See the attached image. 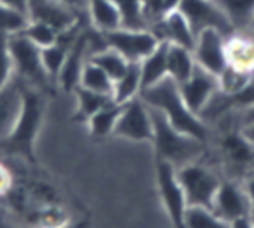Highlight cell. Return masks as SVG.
I'll return each mask as SVG.
<instances>
[{
    "instance_id": "26",
    "label": "cell",
    "mask_w": 254,
    "mask_h": 228,
    "mask_svg": "<svg viewBox=\"0 0 254 228\" xmlns=\"http://www.w3.org/2000/svg\"><path fill=\"white\" fill-rule=\"evenodd\" d=\"M119 9L122 28H148V23L143 14V2L141 0H113Z\"/></svg>"
},
{
    "instance_id": "21",
    "label": "cell",
    "mask_w": 254,
    "mask_h": 228,
    "mask_svg": "<svg viewBox=\"0 0 254 228\" xmlns=\"http://www.w3.org/2000/svg\"><path fill=\"white\" fill-rule=\"evenodd\" d=\"M232 26L237 30H247L254 18V0H214Z\"/></svg>"
},
{
    "instance_id": "10",
    "label": "cell",
    "mask_w": 254,
    "mask_h": 228,
    "mask_svg": "<svg viewBox=\"0 0 254 228\" xmlns=\"http://www.w3.org/2000/svg\"><path fill=\"white\" fill-rule=\"evenodd\" d=\"M157 181H159V192L162 204L166 207L167 214L173 220L174 225L183 227L185 211L188 207L187 197H185L183 186L178 178V169L171 162L159 158L157 164Z\"/></svg>"
},
{
    "instance_id": "33",
    "label": "cell",
    "mask_w": 254,
    "mask_h": 228,
    "mask_svg": "<svg viewBox=\"0 0 254 228\" xmlns=\"http://www.w3.org/2000/svg\"><path fill=\"white\" fill-rule=\"evenodd\" d=\"M12 186V174L4 164H0V195H4Z\"/></svg>"
},
{
    "instance_id": "16",
    "label": "cell",
    "mask_w": 254,
    "mask_h": 228,
    "mask_svg": "<svg viewBox=\"0 0 254 228\" xmlns=\"http://www.w3.org/2000/svg\"><path fill=\"white\" fill-rule=\"evenodd\" d=\"M23 103V87L12 78L0 89V138H7L14 129Z\"/></svg>"
},
{
    "instance_id": "28",
    "label": "cell",
    "mask_w": 254,
    "mask_h": 228,
    "mask_svg": "<svg viewBox=\"0 0 254 228\" xmlns=\"http://www.w3.org/2000/svg\"><path fill=\"white\" fill-rule=\"evenodd\" d=\"M28 25V16L21 11L9 7L0 2V35L11 37L21 33Z\"/></svg>"
},
{
    "instance_id": "14",
    "label": "cell",
    "mask_w": 254,
    "mask_h": 228,
    "mask_svg": "<svg viewBox=\"0 0 254 228\" xmlns=\"http://www.w3.org/2000/svg\"><path fill=\"white\" fill-rule=\"evenodd\" d=\"M150 30L159 37L160 42L173 44V46H181V47H187V49L193 51L197 33L193 32L190 23L187 21V18H185L180 11L171 12L169 16H166V18L160 19L159 23H155Z\"/></svg>"
},
{
    "instance_id": "24",
    "label": "cell",
    "mask_w": 254,
    "mask_h": 228,
    "mask_svg": "<svg viewBox=\"0 0 254 228\" xmlns=\"http://www.w3.org/2000/svg\"><path fill=\"white\" fill-rule=\"evenodd\" d=\"M80 87H85L89 91L101 92V94H110L112 96L113 89V80L106 75V72L103 68H99L92 61H85L84 68L80 74Z\"/></svg>"
},
{
    "instance_id": "31",
    "label": "cell",
    "mask_w": 254,
    "mask_h": 228,
    "mask_svg": "<svg viewBox=\"0 0 254 228\" xmlns=\"http://www.w3.org/2000/svg\"><path fill=\"white\" fill-rule=\"evenodd\" d=\"M228 158L235 164H249L254 157V147L242 136H228L223 143Z\"/></svg>"
},
{
    "instance_id": "36",
    "label": "cell",
    "mask_w": 254,
    "mask_h": 228,
    "mask_svg": "<svg viewBox=\"0 0 254 228\" xmlns=\"http://www.w3.org/2000/svg\"><path fill=\"white\" fill-rule=\"evenodd\" d=\"M2 4L9 5V7L16 9V11H21L26 14V9H28V0H0Z\"/></svg>"
},
{
    "instance_id": "19",
    "label": "cell",
    "mask_w": 254,
    "mask_h": 228,
    "mask_svg": "<svg viewBox=\"0 0 254 228\" xmlns=\"http://www.w3.org/2000/svg\"><path fill=\"white\" fill-rule=\"evenodd\" d=\"M141 70V91L167 77V44L160 42L153 53H150L143 61H139Z\"/></svg>"
},
{
    "instance_id": "39",
    "label": "cell",
    "mask_w": 254,
    "mask_h": 228,
    "mask_svg": "<svg viewBox=\"0 0 254 228\" xmlns=\"http://www.w3.org/2000/svg\"><path fill=\"white\" fill-rule=\"evenodd\" d=\"M249 28H251V30H254V18H253V21H251V25H249Z\"/></svg>"
},
{
    "instance_id": "18",
    "label": "cell",
    "mask_w": 254,
    "mask_h": 228,
    "mask_svg": "<svg viewBox=\"0 0 254 228\" xmlns=\"http://www.w3.org/2000/svg\"><path fill=\"white\" fill-rule=\"evenodd\" d=\"M87 7L92 26L101 35L122 26L119 9L113 0H87Z\"/></svg>"
},
{
    "instance_id": "17",
    "label": "cell",
    "mask_w": 254,
    "mask_h": 228,
    "mask_svg": "<svg viewBox=\"0 0 254 228\" xmlns=\"http://www.w3.org/2000/svg\"><path fill=\"white\" fill-rule=\"evenodd\" d=\"M195 67H197V61H195L193 51L167 44V77L173 78L176 84H181L193 74Z\"/></svg>"
},
{
    "instance_id": "6",
    "label": "cell",
    "mask_w": 254,
    "mask_h": 228,
    "mask_svg": "<svg viewBox=\"0 0 254 228\" xmlns=\"http://www.w3.org/2000/svg\"><path fill=\"white\" fill-rule=\"evenodd\" d=\"M178 178L183 186L188 206L212 207L216 192L221 185L214 172L200 164L188 162V164L178 167Z\"/></svg>"
},
{
    "instance_id": "29",
    "label": "cell",
    "mask_w": 254,
    "mask_h": 228,
    "mask_svg": "<svg viewBox=\"0 0 254 228\" xmlns=\"http://www.w3.org/2000/svg\"><path fill=\"white\" fill-rule=\"evenodd\" d=\"M21 33L28 40H32L37 47H40V49L56 44L61 35V33H58L53 26L46 25V23H40V21H30V19H28L26 28L23 30Z\"/></svg>"
},
{
    "instance_id": "9",
    "label": "cell",
    "mask_w": 254,
    "mask_h": 228,
    "mask_svg": "<svg viewBox=\"0 0 254 228\" xmlns=\"http://www.w3.org/2000/svg\"><path fill=\"white\" fill-rule=\"evenodd\" d=\"M212 211L225 221L226 225H253L251 218V202L244 186L225 181L216 192Z\"/></svg>"
},
{
    "instance_id": "2",
    "label": "cell",
    "mask_w": 254,
    "mask_h": 228,
    "mask_svg": "<svg viewBox=\"0 0 254 228\" xmlns=\"http://www.w3.org/2000/svg\"><path fill=\"white\" fill-rule=\"evenodd\" d=\"M152 119H153V145L159 158L167 160L174 167L193 162L202 152V143L204 141L197 140L193 136L178 131L159 110L152 108Z\"/></svg>"
},
{
    "instance_id": "3",
    "label": "cell",
    "mask_w": 254,
    "mask_h": 228,
    "mask_svg": "<svg viewBox=\"0 0 254 228\" xmlns=\"http://www.w3.org/2000/svg\"><path fill=\"white\" fill-rule=\"evenodd\" d=\"M44 117V101L42 96L35 89L23 87V103L19 110V117L16 120L14 129L11 131L5 140L9 141L14 150L19 153L32 157L33 155V143H35L37 133L40 129Z\"/></svg>"
},
{
    "instance_id": "25",
    "label": "cell",
    "mask_w": 254,
    "mask_h": 228,
    "mask_svg": "<svg viewBox=\"0 0 254 228\" xmlns=\"http://www.w3.org/2000/svg\"><path fill=\"white\" fill-rule=\"evenodd\" d=\"M75 94H77V117L82 120H89L99 108L113 101L110 94L89 91V89L80 87V85L75 89Z\"/></svg>"
},
{
    "instance_id": "27",
    "label": "cell",
    "mask_w": 254,
    "mask_h": 228,
    "mask_svg": "<svg viewBox=\"0 0 254 228\" xmlns=\"http://www.w3.org/2000/svg\"><path fill=\"white\" fill-rule=\"evenodd\" d=\"M183 227L190 228H211V227H228L218 214L212 211V207L204 206H188L185 211Z\"/></svg>"
},
{
    "instance_id": "35",
    "label": "cell",
    "mask_w": 254,
    "mask_h": 228,
    "mask_svg": "<svg viewBox=\"0 0 254 228\" xmlns=\"http://www.w3.org/2000/svg\"><path fill=\"white\" fill-rule=\"evenodd\" d=\"M240 134H242V136L246 138V140L249 141V143L254 147V119L246 120V124H244V127H242V131H240Z\"/></svg>"
},
{
    "instance_id": "22",
    "label": "cell",
    "mask_w": 254,
    "mask_h": 228,
    "mask_svg": "<svg viewBox=\"0 0 254 228\" xmlns=\"http://www.w3.org/2000/svg\"><path fill=\"white\" fill-rule=\"evenodd\" d=\"M120 110H122V105L120 103H108L103 108H99L91 119L87 120L89 131L94 138H105L108 134H112L115 131L117 120H119Z\"/></svg>"
},
{
    "instance_id": "15",
    "label": "cell",
    "mask_w": 254,
    "mask_h": 228,
    "mask_svg": "<svg viewBox=\"0 0 254 228\" xmlns=\"http://www.w3.org/2000/svg\"><path fill=\"white\" fill-rule=\"evenodd\" d=\"M85 54H87V39L84 35H77V39L73 40L70 51H68L66 61H64L63 68L56 78L66 92H75V89L80 84L82 68H84L85 61L89 60V58H85Z\"/></svg>"
},
{
    "instance_id": "23",
    "label": "cell",
    "mask_w": 254,
    "mask_h": 228,
    "mask_svg": "<svg viewBox=\"0 0 254 228\" xmlns=\"http://www.w3.org/2000/svg\"><path fill=\"white\" fill-rule=\"evenodd\" d=\"M89 61L96 63L99 68H103V70L106 72V75H108L113 82H115L117 78L127 70V67H129V61L120 53H117L115 49H112V47H108V46H105L103 49L94 51V53L89 56Z\"/></svg>"
},
{
    "instance_id": "11",
    "label": "cell",
    "mask_w": 254,
    "mask_h": 228,
    "mask_svg": "<svg viewBox=\"0 0 254 228\" xmlns=\"http://www.w3.org/2000/svg\"><path fill=\"white\" fill-rule=\"evenodd\" d=\"M195 61L200 68L214 74L216 77L228 67L226 60V35L218 30H204L197 35L193 46Z\"/></svg>"
},
{
    "instance_id": "1",
    "label": "cell",
    "mask_w": 254,
    "mask_h": 228,
    "mask_svg": "<svg viewBox=\"0 0 254 228\" xmlns=\"http://www.w3.org/2000/svg\"><path fill=\"white\" fill-rule=\"evenodd\" d=\"M139 98L150 108L159 110L178 131L197 138L200 141H205L207 127H205L204 120L188 108L180 92V85L173 78L166 77L164 80L157 82L155 85L143 89L139 92Z\"/></svg>"
},
{
    "instance_id": "30",
    "label": "cell",
    "mask_w": 254,
    "mask_h": 228,
    "mask_svg": "<svg viewBox=\"0 0 254 228\" xmlns=\"http://www.w3.org/2000/svg\"><path fill=\"white\" fill-rule=\"evenodd\" d=\"M143 14L148 23V28H152L155 23L169 16L171 12L178 11L181 0H141Z\"/></svg>"
},
{
    "instance_id": "8",
    "label": "cell",
    "mask_w": 254,
    "mask_h": 228,
    "mask_svg": "<svg viewBox=\"0 0 254 228\" xmlns=\"http://www.w3.org/2000/svg\"><path fill=\"white\" fill-rule=\"evenodd\" d=\"M178 11L187 18L197 35L209 28L218 30L226 37L235 32L232 23L228 21L225 12L219 9L214 0H181Z\"/></svg>"
},
{
    "instance_id": "32",
    "label": "cell",
    "mask_w": 254,
    "mask_h": 228,
    "mask_svg": "<svg viewBox=\"0 0 254 228\" xmlns=\"http://www.w3.org/2000/svg\"><path fill=\"white\" fill-rule=\"evenodd\" d=\"M14 78V63H12L9 37L0 35V89Z\"/></svg>"
},
{
    "instance_id": "37",
    "label": "cell",
    "mask_w": 254,
    "mask_h": 228,
    "mask_svg": "<svg viewBox=\"0 0 254 228\" xmlns=\"http://www.w3.org/2000/svg\"><path fill=\"white\" fill-rule=\"evenodd\" d=\"M61 2L71 5L73 9H78V7H82V5H84V0H61Z\"/></svg>"
},
{
    "instance_id": "12",
    "label": "cell",
    "mask_w": 254,
    "mask_h": 228,
    "mask_svg": "<svg viewBox=\"0 0 254 228\" xmlns=\"http://www.w3.org/2000/svg\"><path fill=\"white\" fill-rule=\"evenodd\" d=\"M26 16L30 21L53 26L58 33L70 32L77 26V9L61 0H28Z\"/></svg>"
},
{
    "instance_id": "34",
    "label": "cell",
    "mask_w": 254,
    "mask_h": 228,
    "mask_svg": "<svg viewBox=\"0 0 254 228\" xmlns=\"http://www.w3.org/2000/svg\"><path fill=\"white\" fill-rule=\"evenodd\" d=\"M244 190H246L247 199L251 202V218L254 220V171L247 176L246 183H244Z\"/></svg>"
},
{
    "instance_id": "4",
    "label": "cell",
    "mask_w": 254,
    "mask_h": 228,
    "mask_svg": "<svg viewBox=\"0 0 254 228\" xmlns=\"http://www.w3.org/2000/svg\"><path fill=\"white\" fill-rule=\"evenodd\" d=\"M9 49L14 63V75L35 87H46L49 84L51 77L42 65L40 47H37L23 33H16L9 37Z\"/></svg>"
},
{
    "instance_id": "13",
    "label": "cell",
    "mask_w": 254,
    "mask_h": 228,
    "mask_svg": "<svg viewBox=\"0 0 254 228\" xmlns=\"http://www.w3.org/2000/svg\"><path fill=\"white\" fill-rule=\"evenodd\" d=\"M180 92L183 96L187 106L193 113H197L200 117L202 110L207 106L209 99L216 94V91L219 89V80L214 74L204 70L197 65L193 70V74L187 78L185 82H181Z\"/></svg>"
},
{
    "instance_id": "5",
    "label": "cell",
    "mask_w": 254,
    "mask_h": 228,
    "mask_svg": "<svg viewBox=\"0 0 254 228\" xmlns=\"http://www.w3.org/2000/svg\"><path fill=\"white\" fill-rule=\"evenodd\" d=\"M103 42L122 54L129 63H139L159 47L160 40L150 28L134 30L120 26L113 32L103 33Z\"/></svg>"
},
{
    "instance_id": "20",
    "label": "cell",
    "mask_w": 254,
    "mask_h": 228,
    "mask_svg": "<svg viewBox=\"0 0 254 228\" xmlns=\"http://www.w3.org/2000/svg\"><path fill=\"white\" fill-rule=\"evenodd\" d=\"M139 92H141V70H139V63H129L127 70L113 82L112 98L115 103L124 105V103L138 98Z\"/></svg>"
},
{
    "instance_id": "38",
    "label": "cell",
    "mask_w": 254,
    "mask_h": 228,
    "mask_svg": "<svg viewBox=\"0 0 254 228\" xmlns=\"http://www.w3.org/2000/svg\"><path fill=\"white\" fill-rule=\"evenodd\" d=\"M251 119H254V106L249 110H246V120H251Z\"/></svg>"
},
{
    "instance_id": "7",
    "label": "cell",
    "mask_w": 254,
    "mask_h": 228,
    "mask_svg": "<svg viewBox=\"0 0 254 228\" xmlns=\"http://www.w3.org/2000/svg\"><path fill=\"white\" fill-rule=\"evenodd\" d=\"M113 134L131 141H152V108L139 96L131 99V101L124 103Z\"/></svg>"
}]
</instances>
